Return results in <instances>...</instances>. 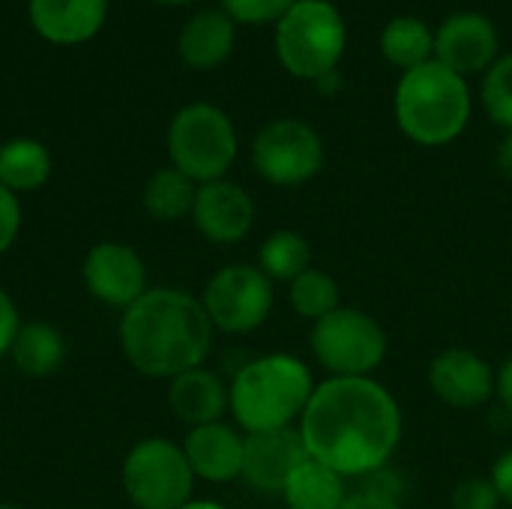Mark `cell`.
<instances>
[{"label": "cell", "mask_w": 512, "mask_h": 509, "mask_svg": "<svg viewBox=\"0 0 512 509\" xmlns=\"http://www.w3.org/2000/svg\"><path fill=\"white\" fill-rule=\"evenodd\" d=\"M297 429L309 459L345 480H363L390 465L402 441V411L375 378H327L315 387Z\"/></svg>", "instance_id": "6da1fadb"}, {"label": "cell", "mask_w": 512, "mask_h": 509, "mask_svg": "<svg viewBox=\"0 0 512 509\" xmlns=\"http://www.w3.org/2000/svg\"><path fill=\"white\" fill-rule=\"evenodd\" d=\"M120 345L132 369L171 381L207 360L213 324L198 297L180 288H150L123 312Z\"/></svg>", "instance_id": "7a4b0ae2"}, {"label": "cell", "mask_w": 512, "mask_h": 509, "mask_svg": "<svg viewBox=\"0 0 512 509\" xmlns=\"http://www.w3.org/2000/svg\"><path fill=\"white\" fill-rule=\"evenodd\" d=\"M315 378L309 366L291 354L255 357L237 369L231 390V414L246 435L291 429L300 423L312 393Z\"/></svg>", "instance_id": "3957f363"}, {"label": "cell", "mask_w": 512, "mask_h": 509, "mask_svg": "<svg viewBox=\"0 0 512 509\" xmlns=\"http://www.w3.org/2000/svg\"><path fill=\"white\" fill-rule=\"evenodd\" d=\"M393 114L405 138L420 147L456 141L471 120V90L462 75L438 60L402 72L393 93Z\"/></svg>", "instance_id": "277c9868"}, {"label": "cell", "mask_w": 512, "mask_h": 509, "mask_svg": "<svg viewBox=\"0 0 512 509\" xmlns=\"http://www.w3.org/2000/svg\"><path fill=\"white\" fill-rule=\"evenodd\" d=\"M348 27L330 0H297L276 21V57L294 78L318 81L339 69L345 54Z\"/></svg>", "instance_id": "5b68a950"}, {"label": "cell", "mask_w": 512, "mask_h": 509, "mask_svg": "<svg viewBox=\"0 0 512 509\" xmlns=\"http://www.w3.org/2000/svg\"><path fill=\"white\" fill-rule=\"evenodd\" d=\"M168 156L171 165L198 186L222 180L237 159V132L231 117L210 102L180 108L168 126Z\"/></svg>", "instance_id": "8992f818"}, {"label": "cell", "mask_w": 512, "mask_h": 509, "mask_svg": "<svg viewBox=\"0 0 512 509\" xmlns=\"http://www.w3.org/2000/svg\"><path fill=\"white\" fill-rule=\"evenodd\" d=\"M309 348L330 378H372L387 360V330L375 315L339 306L312 324Z\"/></svg>", "instance_id": "52a82bcc"}, {"label": "cell", "mask_w": 512, "mask_h": 509, "mask_svg": "<svg viewBox=\"0 0 512 509\" xmlns=\"http://www.w3.org/2000/svg\"><path fill=\"white\" fill-rule=\"evenodd\" d=\"M195 474L183 447L165 438L138 441L123 462V492L138 509H183L192 501Z\"/></svg>", "instance_id": "ba28073f"}, {"label": "cell", "mask_w": 512, "mask_h": 509, "mask_svg": "<svg viewBox=\"0 0 512 509\" xmlns=\"http://www.w3.org/2000/svg\"><path fill=\"white\" fill-rule=\"evenodd\" d=\"M201 306L213 324L228 336L258 330L273 312V282L252 264H228L216 270L201 294Z\"/></svg>", "instance_id": "9c48e42d"}, {"label": "cell", "mask_w": 512, "mask_h": 509, "mask_svg": "<svg viewBox=\"0 0 512 509\" xmlns=\"http://www.w3.org/2000/svg\"><path fill=\"white\" fill-rule=\"evenodd\" d=\"M252 165L273 186H303L324 168V141L306 120L282 117L255 135Z\"/></svg>", "instance_id": "30bf717a"}, {"label": "cell", "mask_w": 512, "mask_h": 509, "mask_svg": "<svg viewBox=\"0 0 512 509\" xmlns=\"http://www.w3.org/2000/svg\"><path fill=\"white\" fill-rule=\"evenodd\" d=\"M81 276L87 291L111 306V309H129L132 303H138L150 288H147V267L144 258L126 246V243H96L81 264Z\"/></svg>", "instance_id": "8fae6325"}, {"label": "cell", "mask_w": 512, "mask_h": 509, "mask_svg": "<svg viewBox=\"0 0 512 509\" xmlns=\"http://www.w3.org/2000/svg\"><path fill=\"white\" fill-rule=\"evenodd\" d=\"M309 459L297 426L276 432H255L243 438L240 480L261 495H282L291 474Z\"/></svg>", "instance_id": "7c38bea8"}, {"label": "cell", "mask_w": 512, "mask_h": 509, "mask_svg": "<svg viewBox=\"0 0 512 509\" xmlns=\"http://www.w3.org/2000/svg\"><path fill=\"white\" fill-rule=\"evenodd\" d=\"M432 393L459 411H477L495 399L498 372L468 348H447L429 363Z\"/></svg>", "instance_id": "4fadbf2b"}, {"label": "cell", "mask_w": 512, "mask_h": 509, "mask_svg": "<svg viewBox=\"0 0 512 509\" xmlns=\"http://www.w3.org/2000/svg\"><path fill=\"white\" fill-rule=\"evenodd\" d=\"M435 60L456 75L489 72L498 60V30L480 12H453L435 30Z\"/></svg>", "instance_id": "5bb4252c"}, {"label": "cell", "mask_w": 512, "mask_h": 509, "mask_svg": "<svg viewBox=\"0 0 512 509\" xmlns=\"http://www.w3.org/2000/svg\"><path fill=\"white\" fill-rule=\"evenodd\" d=\"M192 222L201 231V237H207L210 243L231 246L252 231L255 204L243 186L222 177L198 186L192 204Z\"/></svg>", "instance_id": "9a60e30c"}, {"label": "cell", "mask_w": 512, "mask_h": 509, "mask_svg": "<svg viewBox=\"0 0 512 509\" xmlns=\"http://www.w3.org/2000/svg\"><path fill=\"white\" fill-rule=\"evenodd\" d=\"M243 438L237 429L225 423H207L189 429L183 441V453L195 480L207 483H231L243 474Z\"/></svg>", "instance_id": "2e32d148"}, {"label": "cell", "mask_w": 512, "mask_h": 509, "mask_svg": "<svg viewBox=\"0 0 512 509\" xmlns=\"http://www.w3.org/2000/svg\"><path fill=\"white\" fill-rule=\"evenodd\" d=\"M33 30L54 45H81L93 39L108 15V0H30Z\"/></svg>", "instance_id": "e0dca14e"}, {"label": "cell", "mask_w": 512, "mask_h": 509, "mask_svg": "<svg viewBox=\"0 0 512 509\" xmlns=\"http://www.w3.org/2000/svg\"><path fill=\"white\" fill-rule=\"evenodd\" d=\"M168 405L174 417L189 423L192 429L207 423H222L225 411H231V390L216 372L198 366L171 378Z\"/></svg>", "instance_id": "ac0fdd59"}, {"label": "cell", "mask_w": 512, "mask_h": 509, "mask_svg": "<svg viewBox=\"0 0 512 509\" xmlns=\"http://www.w3.org/2000/svg\"><path fill=\"white\" fill-rule=\"evenodd\" d=\"M177 51L192 69H216L234 51V18L225 9H204L192 15L180 30Z\"/></svg>", "instance_id": "d6986e66"}, {"label": "cell", "mask_w": 512, "mask_h": 509, "mask_svg": "<svg viewBox=\"0 0 512 509\" xmlns=\"http://www.w3.org/2000/svg\"><path fill=\"white\" fill-rule=\"evenodd\" d=\"M288 509H339L348 498L345 477L336 474L333 468L306 459L288 480L282 492Z\"/></svg>", "instance_id": "ffe728a7"}, {"label": "cell", "mask_w": 512, "mask_h": 509, "mask_svg": "<svg viewBox=\"0 0 512 509\" xmlns=\"http://www.w3.org/2000/svg\"><path fill=\"white\" fill-rule=\"evenodd\" d=\"M18 372L30 378H45L60 369L66 357V339L57 327L45 321H27L18 327V336L9 348Z\"/></svg>", "instance_id": "44dd1931"}, {"label": "cell", "mask_w": 512, "mask_h": 509, "mask_svg": "<svg viewBox=\"0 0 512 509\" xmlns=\"http://www.w3.org/2000/svg\"><path fill=\"white\" fill-rule=\"evenodd\" d=\"M51 177V153L42 141L12 138L0 147V186L9 192H33Z\"/></svg>", "instance_id": "7402d4cb"}, {"label": "cell", "mask_w": 512, "mask_h": 509, "mask_svg": "<svg viewBox=\"0 0 512 509\" xmlns=\"http://www.w3.org/2000/svg\"><path fill=\"white\" fill-rule=\"evenodd\" d=\"M381 54L387 63L411 72L429 60H435V33L426 21L414 15H399L381 30Z\"/></svg>", "instance_id": "603a6c76"}, {"label": "cell", "mask_w": 512, "mask_h": 509, "mask_svg": "<svg viewBox=\"0 0 512 509\" xmlns=\"http://www.w3.org/2000/svg\"><path fill=\"white\" fill-rule=\"evenodd\" d=\"M195 192L198 183L189 180L183 171H177L174 165L159 168L147 186H144V210L156 219V222H177L183 216H192V204H195Z\"/></svg>", "instance_id": "cb8c5ba5"}, {"label": "cell", "mask_w": 512, "mask_h": 509, "mask_svg": "<svg viewBox=\"0 0 512 509\" xmlns=\"http://www.w3.org/2000/svg\"><path fill=\"white\" fill-rule=\"evenodd\" d=\"M258 267L270 282H294L312 267V249L297 231H276L258 249Z\"/></svg>", "instance_id": "d4e9b609"}, {"label": "cell", "mask_w": 512, "mask_h": 509, "mask_svg": "<svg viewBox=\"0 0 512 509\" xmlns=\"http://www.w3.org/2000/svg\"><path fill=\"white\" fill-rule=\"evenodd\" d=\"M288 300L291 306L297 309L300 318L306 321H321L327 318L330 312H336L342 306V291H339V282L318 270V267H309L306 273H300L291 285H288Z\"/></svg>", "instance_id": "484cf974"}, {"label": "cell", "mask_w": 512, "mask_h": 509, "mask_svg": "<svg viewBox=\"0 0 512 509\" xmlns=\"http://www.w3.org/2000/svg\"><path fill=\"white\" fill-rule=\"evenodd\" d=\"M483 108L501 129L512 132V54L498 57L483 78Z\"/></svg>", "instance_id": "4316f807"}, {"label": "cell", "mask_w": 512, "mask_h": 509, "mask_svg": "<svg viewBox=\"0 0 512 509\" xmlns=\"http://www.w3.org/2000/svg\"><path fill=\"white\" fill-rule=\"evenodd\" d=\"M297 0H222V9L240 24H270L279 21Z\"/></svg>", "instance_id": "83f0119b"}, {"label": "cell", "mask_w": 512, "mask_h": 509, "mask_svg": "<svg viewBox=\"0 0 512 509\" xmlns=\"http://www.w3.org/2000/svg\"><path fill=\"white\" fill-rule=\"evenodd\" d=\"M453 509H501V498L489 477H468L453 489Z\"/></svg>", "instance_id": "f1b7e54d"}, {"label": "cell", "mask_w": 512, "mask_h": 509, "mask_svg": "<svg viewBox=\"0 0 512 509\" xmlns=\"http://www.w3.org/2000/svg\"><path fill=\"white\" fill-rule=\"evenodd\" d=\"M21 231V204L18 195L9 192L6 186H0V255L15 243Z\"/></svg>", "instance_id": "f546056e"}, {"label": "cell", "mask_w": 512, "mask_h": 509, "mask_svg": "<svg viewBox=\"0 0 512 509\" xmlns=\"http://www.w3.org/2000/svg\"><path fill=\"white\" fill-rule=\"evenodd\" d=\"M360 489L375 492V495L390 498V501H399V504L405 501V480H402V474H399V471H393L390 465H384V468H378V471L366 474Z\"/></svg>", "instance_id": "4dcf8cb0"}, {"label": "cell", "mask_w": 512, "mask_h": 509, "mask_svg": "<svg viewBox=\"0 0 512 509\" xmlns=\"http://www.w3.org/2000/svg\"><path fill=\"white\" fill-rule=\"evenodd\" d=\"M18 327H21V318H18V309L12 303V297L0 288V357L9 354L15 336H18Z\"/></svg>", "instance_id": "1f68e13d"}, {"label": "cell", "mask_w": 512, "mask_h": 509, "mask_svg": "<svg viewBox=\"0 0 512 509\" xmlns=\"http://www.w3.org/2000/svg\"><path fill=\"white\" fill-rule=\"evenodd\" d=\"M489 480H492V486H495V492H498L501 504L512 507V450L501 453V459L492 465Z\"/></svg>", "instance_id": "d6a6232c"}, {"label": "cell", "mask_w": 512, "mask_h": 509, "mask_svg": "<svg viewBox=\"0 0 512 509\" xmlns=\"http://www.w3.org/2000/svg\"><path fill=\"white\" fill-rule=\"evenodd\" d=\"M339 509H402V504L390 501V498H381L375 492H366V489H354V492H348L345 504Z\"/></svg>", "instance_id": "836d02e7"}, {"label": "cell", "mask_w": 512, "mask_h": 509, "mask_svg": "<svg viewBox=\"0 0 512 509\" xmlns=\"http://www.w3.org/2000/svg\"><path fill=\"white\" fill-rule=\"evenodd\" d=\"M495 396L501 399L504 411L512 414V354L501 363V369H498V390H495Z\"/></svg>", "instance_id": "e575fe53"}, {"label": "cell", "mask_w": 512, "mask_h": 509, "mask_svg": "<svg viewBox=\"0 0 512 509\" xmlns=\"http://www.w3.org/2000/svg\"><path fill=\"white\" fill-rule=\"evenodd\" d=\"M315 84V93H321V96H333V93H339V87L345 84L342 81V72L339 69H333V72H327V75H321L318 81H312Z\"/></svg>", "instance_id": "d590c367"}, {"label": "cell", "mask_w": 512, "mask_h": 509, "mask_svg": "<svg viewBox=\"0 0 512 509\" xmlns=\"http://www.w3.org/2000/svg\"><path fill=\"white\" fill-rule=\"evenodd\" d=\"M498 171L512 180V132L504 135V141H501V147H498Z\"/></svg>", "instance_id": "8d00e7d4"}, {"label": "cell", "mask_w": 512, "mask_h": 509, "mask_svg": "<svg viewBox=\"0 0 512 509\" xmlns=\"http://www.w3.org/2000/svg\"><path fill=\"white\" fill-rule=\"evenodd\" d=\"M183 509H225L222 504H216V501H189Z\"/></svg>", "instance_id": "74e56055"}, {"label": "cell", "mask_w": 512, "mask_h": 509, "mask_svg": "<svg viewBox=\"0 0 512 509\" xmlns=\"http://www.w3.org/2000/svg\"><path fill=\"white\" fill-rule=\"evenodd\" d=\"M156 3H168V6H183V3H195V0H156Z\"/></svg>", "instance_id": "f35d334b"}, {"label": "cell", "mask_w": 512, "mask_h": 509, "mask_svg": "<svg viewBox=\"0 0 512 509\" xmlns=\"http://www.w3.org/2000/svg\"><path fill=\"white\" fill-rule=\"evenodd\" d=\"M0 509H21V507H15V504H0Z\"/></svg>", "instance_id": "ab89813d"}]
</instances>
